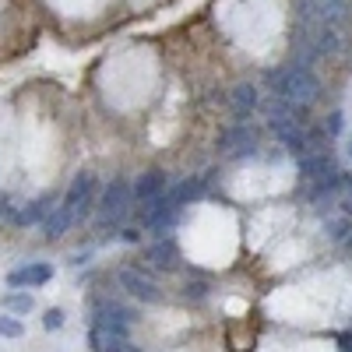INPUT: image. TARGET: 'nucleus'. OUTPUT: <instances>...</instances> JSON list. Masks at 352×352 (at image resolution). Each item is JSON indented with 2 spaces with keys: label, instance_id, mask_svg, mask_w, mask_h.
Listing matches in <instances>:
<instances>
[{
  "label": "nucleus",
  "instance_id": "f257e3e1",
  "mask_svg": "<svg viewBox=\"0 0 352 352\" xmlns=\"http://www.w3.org/2000/svg\"><path fill=\"white\" fill-rule=\"evenodd\" d=\"M264 85L272 88L268 96H282L289 102L314 106L320 99V78L314 74V67H296V64L272 67L268 74H264Z\"/></svg>",
  "mask_w": 352,
  "mask_h": 352
},
{
  "label": "nucleus",
  "instance_id": "f03ea898",
  "mask_svg": "<svg viewBox=\"0 0 352 352\" xmlns=\"http://www.w3.org/2000/svg\"><path fill=\"white\" fill-rule=\"evenodd\" d=\"M96 208H99V229L113 232L116 226L124 222V215L131 212V184L124 180V176H113V180L102 187Z\"/></svg>",
  "mask_w": 352,
  "mask_h": 352
},
{
  "label": "nucleus",
  "instance_id": "7ed1b4c3",
  "mask_svg": "<svg viewBox=\"0 0 352 352\" xmlns=\"http://www.w3.org/2000/svg\"><path fill=\"white\" fill-rule=\"evenodd\" d=\"M116 282H120V289L127 296H134L138 303H159L162 300L159 278L148 268H141V264H124V268L116 272Z\"/></svg>",
  "mask_w": 352,
  "mask_h": 352
},
{
  "label": "nucleus",
  "instance_id": "20e7f679",
  "mask_svg": "<svg viewBox=\"0 0 352 352\" xmlns=\"http://www.w3.org/2000/svg\"><path fill=\"white\" fill-rule=\"evenodd\" d=\"M60 204H64V208H71L74 222H85L88 212H92V204H96V176L88 173V169H81L74 180H71L67 194L60 197Z\"/></svg>",
  "mask_w": 352,
  "mask_h": 352
},
{
  "label": "nucleus",
  "instance_id": "39448f33",
  "mask_svg": "<svg viewBox=\"0 0 352 352\" xmlns=\"http://www.w3.org/2000/svg\"><path fill=\"white\" fill-rule=\"evenodd\" d=\"M219 152L232 155V159H257V131L247 120L226 127L222 138H219Z\"/></svg>",
  "mask_w": 352,
  "mask_h": 352
},
{
  "label": "nucleus",
  "instance_id": "423d86ee",
  "mask_svg": "<svg viewBox=\"0 0 352 352\" xmlns=\"http://www.w3.org/2000/svg\"><path fill=\"white\" fill-rule=\"evenodd\" d=\"M268 131L275 134L278 141V148L285 155H307V127H300L292 116H282V120H268Z\"/></svg>",
  "mask_w": 352,
  "mask_h": 352
},
{
  "label": "nucleus",
  "instance_id": "0eeeda50",
  "mask_svg": "<svg viewBox=\"0 0 352 352\" xmlns=\"http://www.w3.org/2000/svg\"><path fill=\"white\" fill-rule=\"evenodd\" d=\"M169 190V173L166 169H148V173H141L138 180L131 184V204H152L155 197H162Z\"/></svg>",
  "mask_w": 352,
  "mask_h": 352
},
{
  "label": "nucleus",
  "instance_id": "6e6552de",
  "mask_svg": "<svg viewBox=\"0 0 352 352\" xmlns=\"http://www.w3.org/2000/svg\"><path fill=\"white\" fill-rule=\"evenodd\" d=\"M144 261H148L152 272H176L180 261H184V254H180V247H176L173 236H159L148 250H144Z\"/></svg>",
  "mask_w": 352,
  "mask_h": 352
},
{
  "label": "nucleus",
  "instance_id": "1a4fd4ad",
  "mask_svg": "<svg viewBox=\"0 0 352 352\" xmlns=\"http://www.w3.org/2000/svg\"><path fill=\"white\" fill-rule=\"evenodd\" d=\"M226 99H229V109H232V116H236V124L250 120V116L261 109V92H257V85H250V81L232 85V92Z\"/></svg>",
  "mask_w": 352,
  "mask_h": 352
},
{
  "label": "nucleus",
  "instance_id": "9d476101",
  "mask_svg": "<svg viewBox=\"0 0 352 352\" xmlns=\"http://www.w3.org/2000/svg\"><path fill=\"white\" fill-rule=\"evenodd\" d=\"M53 278V264L50 261H32V264H21V268L8 272V285L11 289H36L46 285Z\"/></svg>",
  "mask_w": 352,
  "mask_h": 352
},
{
  "label": "nucleus",
  "instance_id": "9b49d317",
  "mask_svg": "<svg viewBox=\"0 0 352 352\" xmlns=\"http://www.w3.org/2000/svg\"><path fill=\"white\" fill-rule=\"evenodd\" d=\"M335 169H338V166H335L331 152L300 155V180H303V184H314V180H320V176H328V173H335Z\"/></svg>",
  "mask_w": 352,
  "mask_h": 352
},
{
  "label": "nucleus",
  "instance_id": "f8f14e48",
  "mask_svg": "<svg viewBox=\"0 0 352 352\" xmlns=\"http://www.w3.org/2000/svg\"><path fill=\"white\" fill-rule=\"evenodd\" d=\"M50 212H53V197L43 194V197H36V201H28L21 212H11V222L21 226V229H28V226H43V219H46Z\"/></svg>",
  "mask_w": 352,
  "mask_h": 352
},
{
  "label": "nucleus",
  "instance_id": "ddd939ff",
  "mask_svg": "<svg viewBox=\"0 0 352 352\" xmlns=\"http://www.w3.org/2000/svg\"><path fill=\"white\" fill-rule=\"evenodd\" d=\"M208 176H212V173H208ZM208 176H190V180L169 187V190H166L169 204H176V208L184 212V204H190V201H197V197L204 194V187H208Z\"/></svg>",
  "mask_w": 352,
  "mask_h": 352
},
{
  "label": "nucleus",
  "instance_id": "4468645a",
  "mask_svg": "<svg viewBox=\"0 0 352 352\" xmlns=\"http://www.w3.org/2000/svg\"><path fill=\"white\" fill-rule=\"evenodd\" d=\"M71 226H74L71 208H64V204H53V212L43 219V226H39V229H43V236H46V240H60Z\"/></svg>",
  "mask_w": 352,
  "mask_h": 352
},
{
  "label": "nucleus",
  "instance_id": "2eb2a0df",
  "mask_svg": "<svg viewBox=\"0 0 352 352\" xmlns=\"http://www.w3.org/2000/svg\"><path fill=\"white\" fill-rule=\"evenodd\" d=\"M349 232H352V215H345L342 208H331V215L324 219V236L331 243H345Z\"/></svg>",
  "mask_w": 352,
  "mask_h": 352
},
{
  "label": "nucleus",
  "instance_id": "dca6fc26",
  "mask_svg": "<svg viewBox=\"0 0 352 352\" xmlns=\"http://www.w3.org/2000/svg\"><path fill=\"white\" fill-rule=\"evenodd\" d=\"M32 307H36V300H32V292H8L4 296V310L8 314H14V317H21V314H32Z\"/></svg>",
  "mask_w": 352,
  "mask_h": 352
},
{
  "label": "nucleus",
  "instance_id": "f3484780",
  "mask_svg": "<svg viewBox=\"0 0 352 352\" xmlns=\"http://www.w3.org/2000/svg\"><path fill=\"white\" fill-rule=\"evenodd\" d=\"M25 335V324H21V317L8 314V310H0V338H21Z\"/></svg>",
  "mask_w": 352,
  "mask_h": 352
},
{
  "label": "nucleus",
  "instance_id": "a211bd4d",
  "mask_svg": "<svg viewBox=\"0 0 352 352\" xmlns=\"http://www.w3.org/2000/svg\"><path fill=\"white\" fill-rule=\"evenodd\" d=\"M303 134H307V155H310V152H328L331 138L324 134V127H307Z\"/></svg>",
  "mask_w": 352,
  "mask_h": 352
},
{
  "label": "nucleus",
  "instance_id": "6ab92c4d",
  "mask_svg": "<svg viewBox=\"0 0 352 352\" xmlns=\"http://www.w3.org/2000/svg\"><path fill=\"white\" fill-rule=\"evenodd\" d=\"M342 131H345V113H342V109H331V113H328V120H324V134L335 141Z\"/></svg>",
  "mask_w": 352,
  "mask_h": 352
},
{
  "label": "nucleus",
  "instance_id": "aec40b11",
  "mask_svg": "<svg viewBox=\"0 0 352 352\" xmlns=\"http://www.w3.org/2000/svg\"><path fill=\"white\" fill-rule=\"evenodd\" d=\"M43 328H46V331H60V328H64V310H60V307H50V310L43 314Z\"/></svg>",
  "mask_w": 352,
  "mask_h": 352
},
{
  "label": "nucleus",
  "instance_id": "412c9836",
  "mask_svg": "<svg viewBox=\"0 0 352 352\" xmlns=\"http://www.w3.org/2000/svg\"><path fill=\"white\" fill-rule=\"evenodd\" d=\"M184 296L187 300H204V296H208V282H204V278H190L184 285Z\"/></svg>",
  "mask_w": 352,
  "mask_h": 352
},
{
  "label": "nucleus",
  "instance_id": "4be33fe9",
  "mask_svg": "<svg viewBox=\"0 0 352 352\" xmlns=\"http://www.w3.org/2000/svg\"><path fill=\"white\" fill-rule=\"evenodd\" d=\"M120 232H124V236H120L124 243H138L141 240V229H120Z\"/></svg>",
  "mask_w": 352,
  "mask_h": 352
},
{
  "label": "nucleus",
  "instance_id": "5701e85b",
  "mask_svg": "<svg viewBox=\"0 0 352 352\" xmlns=\"http://www.w3.org/2000/svg\"><path fill=\"white\" fill-rule=\"evenodd\" d=\"M109 352H141V349H134L131 342H124V345H116V349H109Z\"/></svg>",
  "mask_w": 352,
  "mask_h": 352
},
{
  "label": "nucleus",
  "instance_id": "b1692460",
  "mask_svg": "<svg viewBox=\"0 0 352 352\" xmlns=\"http://www.w3.org/2000/svg\"><path fill=\"white\" fill-rule=\"evenodd\" d=\"M349 159H352V138H349Z\"/></svg>",
  "mask_w": 352,
  "mask_h": 352
},
{
  "label": "nucleus",
  "instance_id": "393cba45",
  "mask_svg": "<svg viewBox=\"0 0 352 352\" xmlns=\"http://www.w3.org/2000/svg\"><path fill=\"white\" fill-rule=\"evenodd\" d=\"M331 4H349V0H331Z\"/></svg>",
  "mask_w": 352,
  "mask_h": 352
}]
</instances>
